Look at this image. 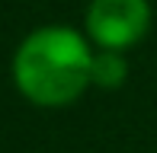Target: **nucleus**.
<instances>
[{
	"mask_svg": "<svg viewBox=\"0 0 157 153\" xmlns=\"http://www.w3.org/2000/svg\"><path fill=\"white\" fill-rule=\"evenodd\" d=\"M93 45L71 26H39L13 51V86L39 109L74 105L90 89Z\"/></svg>",
	"mask_w": 157,
	"mask_h": 153,
	"instance_id": "obj_1",
	"label": "nucleus"
},
{
	"mask_svg": "<svg viewBox=\"0 0 157 153\" xmlns=\"http://www.w3.org/2000/svg\"><path fill=\"white\" fill-rule=\"evenodd\" d=\"M87 38L106 51H128L151 29V3L147 0H90Z\"/></svg>",
	"mask_w": 157,
	"mask_h": 153,
	"instance_id": "obj_2",
	"label": "nucleus"
},
{
	"mask_svg": "<svg viewBox=\"0 0 157 153\" xmlns=\"http://www.w3.org/2000/svg\"><path fill=\"white\" fill-rule=\"evenodd\" d=\"M128 76V61L125 51H106L96 48L93 51V64H90V86L99 89H119Z\"/></svg>",
	"mask_w": 157,
	"mask_h": 153,
	"instance_id": "obj_3",
	"label": "nucleus"
}]
</instances>
